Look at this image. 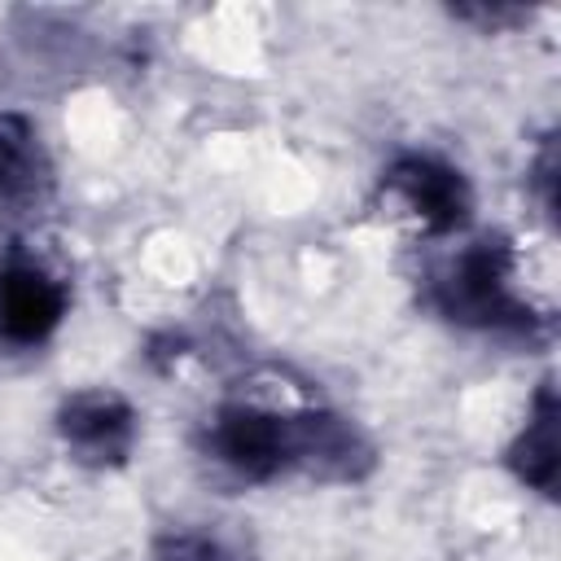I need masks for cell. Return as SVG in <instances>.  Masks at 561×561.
I'll return each mask as SVG.
<instances>
[{
	"label": "cell",
	"mask_w": 561,
	"mask_h": 561,
	"mask_svg": "<svg viewBox=\"0 0 561 561\" xmlns=\"http://www.w3.org/2000/svg\"><path fill=\"white\" fill-rule=\"evenodd\" d=\"M359 228L386 254L421 259L486 224V184L460 145L438 136H394L359 180Z\"/></svg>",
	"instance_id": "1"
},
{
	"label": "cell",
	"mask_w": 561,
	"mask_h": 561,
	"mask_svg": "<svg viewBox=\"0 0 561 561\" xmlns=\"http://www.w3.org/2000/svg\"><path fill=\"white\" fill-rule=\"evenodd\" d=\"M44 443L53 460L79 482L127 478L149 447V399L136 381L110 373H79L44 403Z\"/></svg>",
	"instance_id": "2"
},
{
	"label": "cell",
	"mask_w": 561,
	"mask_h": 561,
	"mask_svg": "<svg viewBox=\"0 0 561 561\" xmlns=\"http://www.w3.org/2000/svg\"><path fill=\"white\" fill-rule=\"evenodd\" d=\"M171 53L215 88H259L285 57L280 13L263 4H210L171 18Z\"/></svg>",
	"instance_id": "3"
},
{
	"label": "cell",
	"mask_w": 561,
	"mask_h": 561,
	"mask_svg": "<svg viewBox=\"0 0 561 561\" xmlns=\"http://www.w3.org/2000/svg\"><path fill=\"white\" fill-rule=\"evenodd\" d=\"M136 561H267V548L241 504L197 495L145 522Z\"/></svg>",
	"instance_id": "4"
}]
</instances>
